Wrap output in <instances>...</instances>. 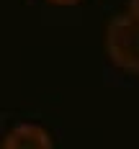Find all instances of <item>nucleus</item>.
I'll return each mask as SVG.
<instances>
[{"instance_id":"f257e3e1","label":"nucleus","mask_w":139,"mask_h":149,"mask_svg":"<svg viewBox=\"0 0 139 149\" xmlns=\"http://www.w3.org/2000/svg\"><path fill=\"white\" fill-rule=\"evenodd\" d=\"M106 52L116 67L126 72H139V18L124 13L108 23Z\"/></svg>"},{"instance_id":"f03ea898","label":"nucleus","mask_w":139,"mask_h":149,"mask_svg":"<svg viewBox=\"0 0 139 149\" xmlns=\"http://www.w3.org/2000/svg\"><path fill=\"white\" fill-rule=\"evenodd\" d=\"M3 149H52V136L36 123H18L8 131Z\"/></svg>"},{"instance_id":"7ed1b4c3","label":"nucleus","mask_w":139,"mask_h":149,"mask_svg":"<svg viewBox=\"0 0 139 149\" xmlns=\"http://www.w3.org/2000/svg\"><path fill=\"white\" fill-rule=\"evenodd\" d=\"M129 13L139 18V0H131V10H129Z\"/></svg>"},{"instance_id":"20e7f679","label":"nucleus","mask_w":139,"mask_h":149,"mask_svg":"<svg viewBox=\"0 0 139 149\" xmlns=\"http://www.w3.org/2000/svg\"><path fill=\"white\" fill-rule=\"evenodd\" d=\"M52 3H57V5H72V3H77V0H52Z\"/></svg>"}]
</instances>
